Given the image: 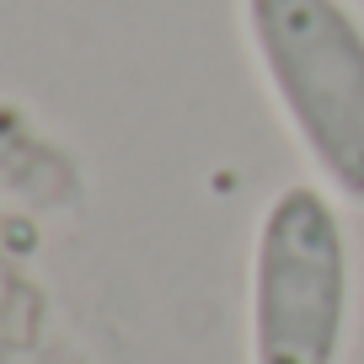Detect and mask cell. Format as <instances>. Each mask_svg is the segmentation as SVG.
Listing matches in <instances>:
<instances>
[{
    "instance_id": "1",
    "label": "cell",
    "mask_w": 364,
    "mask_h": 364,
    "mask_svg": "<svg viewBox=\"0 0 364 364\" xmlns=\"http://www.w3.org/2000/svg\"><path fill=\"white\" fill-rule=\"evenodd\" d=\"M295 139L338 198L364 204V16L348 0H241Z\"/></svg>"
},
{
    "instance_id": "2",
    "label": "cell",
    "mask_w": 364,
    "mask_h": 364,
    "mask_svg": "<svg viewBox=\"0 0 364 364\" xmlns=\"http://www.w3.org/2000/svg\"><path fill=\"white\" fill-rule=\"evenodd\" d=\"M348 236L311 182L279 188L252 252V364H338L348 338Z\"/></svg>"
}]
</instances>
